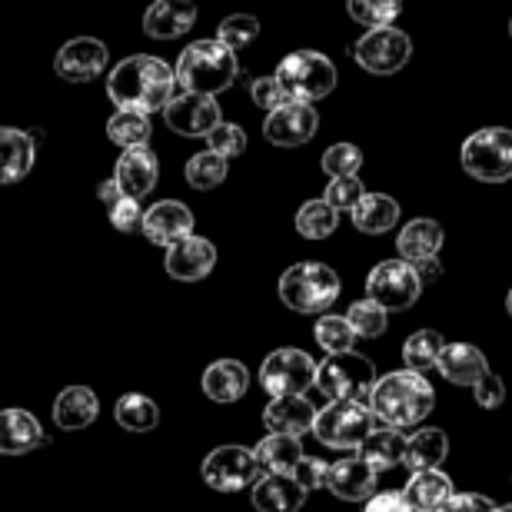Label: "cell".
Wrapping results in <instances>:
<instances>
[{
	"label": "cell",
	"mask_w": 512,
	"mask_h": 512,
	"mask_svg": "<svg viewBox=\"0 0 512 512\" xmlns=\"http://www.w3.org/2000/svg\"><path fill=\"white\" fill-rule=\"evenodd\" d=\"M173 87H177V74L167 60L150 54H133L110 70L107 77V97L114 100L117 110H140V114H153L170 104Z\"/></svg>",
	"instance_id": "6da1fadb"
},
{
	"label": "cell",
	"mask_w": 512,
	"mask_h": 512,
	"mask_svg": "<svg viewBox=\"0 0 512 512\" xmlns=\"http://www.w3.org/2000/svg\"><path fill=\"white\" fill-rule=\"evenodd\" d=\"M436 406V393L423 373L413 370H396L376 380L373 396H370V409L376 419H383L389 429H416L423 419L433 413Z\"/></svg>",
	"instance_id": "7a4b0ae2"
},
{
	"label": "cell",
	"mask_w": 512,
	"mask_h": 512,
	"mask_svg": "<svg viewBox=\"0 0 512 512\" xmlns=\"http://www.w3.org/2000/svg\"><path fill=\"white\" fill-rule=\"evenodd\" d=\"M237 70V54L230 47H223L220 40H197V44H187L173 74H177V84L190 94L217 97L233 87Z\"/></svg>",
	"instance_id": "3957f363"
},
{
	"label": "cell",
	"mask_w": 512,
	"mask_h": 512,
	"mask_svg": "<svg viewBox=\"0 0 512 512\" xmlns=\"http://www.w3.org/2000/svg\"><path fill=\"white\" fill-rule=\"evenodd\" d=\"M340 276L333 266L306 260L293 263L290 270L280 276V300L283 306H290L300 316H320L323 310H330L340 296Z\"/></svg>",
	"instance_id": "277c9868"
},
{
	"label": "cell",
	"mask_w": 512,
	"mask_h": 512,
	"mask_svg": "<svg viewBox=\"0 0 512 512\" xmlns=\"http://www.w3.org/2000/svg\"><path fill=\"white\" fill-rule=\"evenodd\" d=\"M273 77L280 80L286 100H296V104H316V100L330 97L336 90V67L320 50L286 54Z\"/></svg>",
	"instance_id": "5b68a950"
},
{
	"label": "cell",
	"mask_w": 512,
	"mask_h": 512,
	"mask_svg": "<svg viewBox=\"0 0 512 512\" xmlns=\"http://www.w3.org/2000/svg\"><path fill=\"white\" fill-rule=\"evenodd\" d=\"M326 399H350V403L370 406L373 386H376V366L363 353H330L316 366V383Z\"/></svg>",
	"instance_id": "8992f818"
},
{
	"label": "cell",
	"mask_w": 512,
	"mask_h": 512,
	"mask_svg": "<svg viewBox=\"0 0 512 512\" xmlns=\"http://www.w3.org/2000/svg\"><path fill=\"white\" fill-rule=\"evenodd\" d=\"M376 429V416L366 403L350 399H330L323 409H316L313 436L330 449H360Z\"/></svg>",
	"instance_id": "52a82bcc"
},
{
	"label": "cell",
	"mask_w": 512,
	"mask_h": 512,
	"mask_svg": "<svg viewBox=\"0 0 512 512\" xmlns=\"http://www.w3.org/2000/svg\"><path fill=\"white\" fill-rule=\"evenodd\" d=\"M463 170L479 183H506L512 180V130L483 127L469 133L459 150Z\"/></svg>",
	"instance_id": "ba28073f"
},
{
	"label": "cell",
	"mask_w": 512,
	"mask_h": 512,
	"mask_svg": "<svg viewBox=\"0 0 512 512\" xmlns=\"http://www.w3.org/2000/svg\"><path fill=\"white\" fill-rule=\"evenodd\" d=\"M366 296L380 303L386 313L409 310L423 296V280H419L416 266L406 260H383L376 263L366 276Z\"/></svg>",
	"instance_id": "9c48e42d"
},
{
	"label": "cell",
	"mask_w": 512,
	"mask_h": 512,
	"mask_svg": "<svg viewBox=\"0 0 512 512\" xmlns=\"http://www.w3.org/2000/svg\"><path fill=\"white\" fill-rule=\"evenodd\" d=\"M316 383V360L310 353L296 350V346H283L273 350L260 366V386L273 396H306V389Z\"/></svg>",
	"instance_id": "30bf717a"
},
{
	"label": "cell",
	"mask_w": 512,
	"mask_h": 512,
	"mask_svg": "<svg viewBox=\"0 0 512 512\" xmlns=\"http://www.w3.org/2000/svg\"><path fill=\"white\" fill-rule=\"evenodd\" d=\"M350 54L356 57V64H360L366 74L393 77L409 64L413 44H409V34H403L399 27H376L356 40V47Z\"/></svg>",
	"instance_id": "8fae6325"
},
{
	"label": "cell",
	"mask_w": 512,
	"mask_h": 512,
	"mask_svg": "<svg viewBox=\"0 0 512 512\" xmlns=\"http://www.w3.org/2000/svg\"><path fill=\"white\" fill-rule=\"evenodd\" d=\"M200 476H203V483L210 489H217V493H240V489L256 483L260 463H256L253 449L247 446H217L203 459Z\"/></svg>",
	"instance_id": "7c38bea8"
},
{
	"label": "cell",
	"mask_w": 512,
	"mask_h": 512,
	"mask_svg": "<svg viewBox=\"0 0 512 512\" xmlns=\"http://www.w3.org/2000/svg\"><path fill=\"white\" fill-rule=\"evenodd\" d=\"M163 120L180 137H207V133L220 124V104L207 94H173L170 104L163 107Z\"/></svg>",
	"instance_id": "4fadbf2b"
},
{
	"label": "cell",
	"mask_w": 512,
	"mask_h": 512,
	"mask_svg": "<svg viewBox=\"0 0 512 512\" xmlns=\"http://www.w3.org/2000/svg\"><path fill=\"white\" fill-rule=\"evenodd\" d=\"M320 130V114L313 110V104H296V100H286L283 107L270 110L263 124V137L273 143V147H303L310 143Z\"/></svg>",
	"instance_id": "5bb4252c"
},
{
	"label": "cell",
	"mask_w": 512,
	"mask_h": 512,
	"mask_svg": "<svg viewBox=\"0 0 512 512\" xmlns=\"http://www.w3.org/2000/svg\"><path fill=\"white\" fill-rule=\"evenodd\" d=\"M110 64L107 44L97 37H74L67 40L64 47L57 50L54 70L60 80H70V84H87V80L100 77Z\"/></svg>",
	"instance_id": "9a60e30c"
},
{
	"label": "cell",
	"mask_w": 512,
	"mask_h": 512,
	"mask_svg": "<svg viewBox=\"0 0 512 512\" xmlns=\"http://www.w3.org/2000/svg\"><path fill=\"white\" fill-rule=\"evenodd\" d=\"M163 266H167V273L173 280L200 283L203 276H210L213 266H217V247H213L210 240L197 237V233H190V237L170 243L167 256H163Z\"/></svg>",
	"instance_id": "2e32d148"
},
{
	"label": "cell",
	"mask_w": 512,
	"mask_h": 512,
	"mask_svg": "<svg viewBox=\"0 0 512 512\" xmlns=\"http://www.w3.org/2000/svg\"><path fill=\"white\" fill-rule=\"evenodd\" d=\"M140 233L153 243V247L167 250L170 243H177L193 233V213L187 203H180V200H160L143 213Z\"/></svg>",
	"instance_id": "e0dca14e"
},
{
	"label": "cell",
	"mask_w": 512,
	"mask_h": 512,
	"mask_svg": "<svg viewBox=\"0 0 512 512\" xmlns=\"http://www.w3.org/2000/svg\"><path fill=\"white\" fill-rule=\"evenodd\" d=\"M50 439L30 409H0V456H24Z\"/></svg>",
	"instance_id": "ac0fdd59"
},
{
	"label": "cell",
	"mask_w": 512,
	"mask_h": 512,
	"mask_svg": "<svg viewBox=\"0 0 512 512\" xmlns=\"http://www.w3.org/2000/svg\"><path fill=\"white\" fill-rule=\"evenodd\" d=\"M197 24V4L193 0H153L143 14V34L153 40H177L190 34Z\"/></svg>",
	"instance_id": "d6986e66"
},
{
	"label": "cell",
	"mask_w": 512,
	"mask_h": 512,
	"mask_svg": "<svg viewBox=\"0 0 512 512\" xmlns=\"http://www.w3.org/2000/svg\"><path fill=\"white\" fill-rule=\"evenodd\" d=\"M326 489L336 499H343V503H366L376 493V473L360 456L336 459L326 469Z\"/></svg>",
	"instance_id": "ffe728a7"
},
{
	"label": "cell",
	"mask_w": 512,
	"mask_h": 512,
	"mask_svg": "<svg viewBox=\"0 0 512 512\" xmlns=\"http://www.w3.org/2000/svg\"><path fill=\"white\" fill-rule=\"evenodd\" d=\"M157 177H160V163L153 157L150 147H133L124 150V157L117 160L114 167V180L124 197L133 200H143L147 193L157 187Z\"/></svg>",
	"instance_id": "44dd1931"
},
{
	"label": "cell",
	"mask_w": 512,
	"mask_h": 512,
	"mask_svg": "<svg viewBox=\"0 0 512 512\" xmlns=\"http://www.w3.org/2000/svg\"><path fill=\"white\" fill-rule=\"evenodd\" d=\"M443 243H446L443 223H436L433 217H416L399 230L396 250H399V260L416 266V263L436 260L439 250H443Z\"/></svg>",
	"instance_id": "7402d4cb"
},
{
	"label": "cell",
	"mask_w": 512,
	"mask_h": 512,
	"mask_svg": "<svg viewBox=\"0 0 512 512\" xmlns=\"http://www.w3.org/2000/svg\"><path fill=\"white\" fill-rule=\"evenodd\" d=\"M316 406L306 396H273L263 409V423L270 433L303 436L313 429Z\"/></svg>",
	"instance_id": "603a6c76"
},
{
	"label": "cell",
	"mask_w": 512,
	"mask_h": 512,
	"mask_svg": "<svg viewBox=\"0 0 512 512\" xmlns=\"http://www.w3.org/2000/svg\"><path fill=\"white\" fill-rule=\"evenodd\" d=\"M253 509L256 512H300L306 503V489L293 476L263 473L253 483Z\"/></svg>",
	"instance_id": "cb8c5ba5"
},
{
	"label": "cell",
	"mask_w": 512,
	"mask_h": 512,
	"mask_svg": "<svg viewBox=\"0 0 512 512\" xmlns=\"http://www.w3.org/2000/svg\"><path fill=\"white\" fill-rule=\"evenodd\" d=\"M200 386L213 403H237L250 389V370L240 360H217L203 370Z\"/></svg>",
	"instance_id": "d4e9b609"
},
{
	"label": "cell",
	"mask_w": 512,
	"mask_h": 512,
	"mask_svg": "<svg viewBox=\"0 0 512 512\" xmlns=\"http://www.w3.org/2000/svg\"><path fill=\"white\" fill-rule=\"evenodd\" d=\"M436 370L443 373L446 383L473 389L479 383V376H483L489 366H486L483 350H476V346H469V343H446L443 353H439Z\"/></svg>",
	"instance_id": "484cf974"
},
{
	"label": "cell",
	"mask_w": 512,
	"mask_h": 512,
	"mask_svg": "<svg viewBox=\"0 0 512 512\" xmlns=\"http://www.w3.org/2000/svg\"><path fill=\"white\" fill-rule=\"evenodd\" d=\"M37 143L27 130L0 127V183H20L34 170Z\"/></svg>",
	"instance_id": "4316f807"
},
{
	"label": "cell",
	"mask_w": 512,
	"mask_h": 512,
	"mask_svg": "<svg viewBox=\"0 0 512 512\" xmlns=\"http://www.w3.org/2000/svg\"><path fill=\"white\" fill-rule=\"evenodd\" d=\"M403 496H406V503L413 506V512H439L456 496V489H453V479L446 473H439V469H423V473L409 476Z\"/></svg>",
	"instance_id": "83f0119b"
},
{
	"label": "cell",
	"mask_w": 512,
	"mask_h": 512,
	"mask_svg": "<svg viewBox=\"0 0 512 512\" xmlns=\"http://www.w3.org/2000/svg\"><path fill=\"white\" fill-rule=\"evenodd\" d=\"M100 416V399L90 386H67L54 399V419L60 429H87Z\"/></svg>",
	"instance_id": "f1b7e54d"
},
{
	"label": "cell",
	"mask_w": 512,
	"mask_h": 512,
	"mask_svg": "<svg viewBox=\"0 0 512 512\" xmlns=\"http://www.w3.org/2000/svg\"><path fill=\"white\" fill-rule=\"evenodd\" d=\"M406 443L409 439L399 433V429H373L370 436H366V443L356 449V456L363 459L366 466L373 469L376 476L386 473V469H396L403 466L406 459Z\"/></svg>",
	"instance_id": "f546056e"
},
{
	"label": "cell",
	"mask_w": 512,
	"mask_h": 512,
	"mask_svg": "<svg viewBox=\"0 0 512 512\" xmlns=\"http://www.w3.org/2000/svg\"><path fill=\"white\" fill-rule=\"evenodd\" d=\"M399 223V203L389 193H363L353 207V227L366 237H383Z\"/></svg>",
	"instance_id": "4dcf8cb0"
},
{
	"label": "cell",
	"mask_w": 512,
	"mask_h": 512,
	"mask_svg": "<svg viewBox=\"0 0 512 512\" xmlns=\"http://www.w3.org/2000/svg\"><path fill=\"white\" fill-rule=\"evenodd\" d=\"M260 473H276V476H293L296 463L303 459L300 436H286V433H270L260 446L253 449Z\"/></svg>",
	"instance_id": "1f68e13d"
},
{
	"label": "cell",
	"mask_w": 512,
	"mask_h": 512,
	"mask_svg": "<svg viewBox=\"0 0 512 512\" xmlns=\"http://www.w3.org/2000/svg\"><path fill=\"white\" fill-rule=\"evenodd\" d=\"M446 456H449V436L443 429L426 426L409 436L403 466L413 469V473H423V469H439L446 463Z\"/></svg>",
	"instance_id": "d6a6232c"
},
{
	"label": "cell",
	"mask_w": 512,
	"mask_h": 512,
	"mask_svg": "<svg viewBox=\"0 0 512 512\" xmlns=\"http://www.w3.org/2000/svg\"><path fill=\"white\" fill-rule=\"evenodd\" d=\"M107 137L124 150L150 147V137H153L150 114H140V110H117V114L107 120Z\"/></svg>",
	"instance_id": "836d02e7"
},
{
	"label": "cell",
	"mask_w": 512,
	"mask_h": 512,
	"mask_svg": "<svg viewBox=\"0 0 512 512\" xmlns=\"http://www.w3.org/2000/svg\"><path fill=\"white\" fill-rule=\"evenodd\" d=\"M114 419L124 429H130V433H150V429L160 423V406L143 393H127L117 399Z\"/></svg>",
	"instance_id": "e575fe53"
},
{
	"label": "cell",
	"mask_w": 512,
	"mask_h": 512,
	"mask_svg": "<svg viewBox=\"0 0 512 512\" xmlns=\"http://www.w3.org/2000/svg\"><path fill=\"white\" fill-rule=\"evenodd\" d=\"M443 346H446L443 333H436V330H416V333L406 340V346H403V363H406V370L423 373V376H426V370H436Z\"/></svg>",
	"instance_id": "d590c367"
},
{
	"label": "cell",
	"mask_w": 512,
	"mask_h": 512,
	"mask_svg": "<svg viewBox=\"0 0 512 512\" xmlns=\"http://www.w3.org/2000/svg\"><path fill=\"white\" fill-rule=\"evenodd\" d=\"M340 227V213H336L326 200H306L300 213H296V230L306 240H326Z\"/></svg>",
	"instance_id": "8d00e7d4"
},
{
	"label": "cell",
	"mask_w": 512,
	"mask_h": 512,
	"mask_svg": "<svg viewBox=\"0 0 512 512\" xmlns=\"http://www.w3.org/2000/svg\"><path fill=\"white\" fill-rule=\"evenodd\" d=\"M183 177H187V183L193 190L220 187V183L227 180V157H220V153H213V150H203V153H197V157L187 160Z\"/></svg>",
	"instance_id": "74e56055"
},
{
	"label": "cell",
	"mask_w": 512,
	"mask_h": 512,
	"mask_svg": "<svg viewBox=\"0 0 512 512\" xmlns=\"http://www.w3.org/2000/svg\"><path fill=\"white\" fill-rule=\"evenodd\" d=\"M346 320H350L356 340H380V336L386 333V326H389V313L380 303H373L370 296H366V300H356L350 306Z\"/></svg>",
	"instance_id": "f35d334b"
},
{
	"label": "cell",
	"mask_w": 512,
	"mask_h": 512,
	"mask_svg": "<svg viewBox=\"0 0 512 512\" xmlns=\"http://www.w3.org/2000/svg\"><path fill=\"white\" fill-rule=\"evenodd\" d=\"M346 10L363 27H393V20L403 14V0H346Z\"/></svg>",
	"instance_id": "ab89813d"
},
{
	"label": "cell",
	"mask_w": 512,
	"mask_h": 512,
	"mask_svg": "<svg viewBox=\"0 0 512 512\" xmlns=\"http://www.w3.org/2000/svg\"><path fill=\"white\" fill-rule=\"evenodd\" d=\"M313 336L326 353H346V350H353V343H356L350 320H346V316H333V313H323L320 320H316Z\"/></svg>",
	"instance_id": "60d3db41"
},
{
	"label": "cell",
	"mask_w": 512,
	"mask_h": 512,
	"mask_svg": "<svg viewBox=\"0 0 512 512\" xmlns=\"http://www.w3.org/2000/svg\"><path fill=\"white\" fill-rule=\"evenodd\" d=\"M256 37H260V20L250 14H230L217 30V40L223 47H230L233 54L243 47H250Z\"/></svg>",
	"instance_id": "b9f144b4"
},
{
	"label": "cell",
	"mask_w": 512,
	"mask_h": 512,
	"mask_svg": "<svg viewBox=\"0 0 512 512\" xmlns=\"http://www.w3.org/2000/svg\"><path fill=\"white\" fill-rule=\"evenodd\" d=\"M320 163L330 177H356L363 170V150L356 143H333Z\"/></svg>",
	"instance_id": "7bdbcfd3"
},
{
	"label": "cell",
	"mask_w": 512,
	"mask_h": 512,
	"mask_svg": "<svg viewBox=\"0 0 512 512\" xmlns=\"http://www.w3.org/2000/svg\"><path fill=\"white\" fill-rule=\"evenodd\" d=\"M363 183H360V177H333L330 180V187H326V193H323V200L330 203V207L340 213V210H350L353 213V207L356 203L363 200Z\"/></svg>",
	"instance_id": "ee69618b"
},
{
	"label": "cell",
	"mask_w": 512,
	"mask_h": 512,
	"mask_svg": "<svg viewBox=\"0 0 512 512\" xmlns=\"http://www.w3.org/2000/svg\"><path fill=\"white\" fill-rule=\"evenodd\" d=\"M207 143H210V150L213 153H220V157H240L243 150H247V133H243V127H237V124H220L213 127L210 133H207Z\"/></svg>",
	"instance_id": "f6af8a7d"
},
{
	"label": "cell",
	"mask_w": 512,
	"mask_h": 512,
	"mask_svg": "<svg viewBox=\"0 0 512 512\" xmlns=\"http://www.w3.org/2000/svg\"><path fill=\"white\" fill-rule=\"evenodd\" d=\"M107 213H110V223H114V230H120V233H137L140 223H143L140 200H133V197H120L114 207H107Z\"/></svg>",
	"instance_id": "bcb514c9"
},
{
	"label": "cell",
	"mask_w": 512,
	"mask_h": 512,
	"mask_svg": "<svg viewBox=\"0 0 512 512\" xmlns=\"http://www.w3.org/2000/svg\"><path fill=\"white\" fill-rule=\"evenodd\" d=\"M473 396L476 403L483 409H499L506 403V383L503 376H496L493 370H486L483 376H479V383L473 386Z\"/></svg>",
	"instance_id": "7dc6e473"
},
{
	"label": "cell",
	"mask_w": 512,
	"mask_h": 512,
	"mask_svg": "<svg viewBox=\"0 0 512 512\" xmlns=\"http://www.w3.org/2000/svg\"><path fill=\"white\" fill-rule=\"evenodd\" d=\"M326 469H330V463H323L320 456H303L293 469V479L310 493V489L326 486Z\"/></svg>",
	"instance_id": "c3c4849f"
},
{
	"label": "cell",
	"mask_w": 512,
	"mask_h": 512,
	"mask_svg": "<svg viewBox=\"0 0 512 512\" xmlns=\"http://www.w3.org/2000/svg\"><path fill=\"white\" fill-rule=\"evenodd\" d=\"M250 97H253V104H256V107H263V110H276V107H283V104H286V94H283V87H280V80H276V77H260V80H253Z\"/></svg>",
	"instance_id": "681fc988"
},
{
	"label": "cell",
	"mask_w": 512,
	"mask_h": 512,
	"mask_svg": "<svg viewBox=\"0 0 512 512\" xmlns=\"http://www.w3.org/2000/svg\"><path fill=\"white\" fill-rule=\"evenodd\" d=\"M439 512H496V503L483 493H456Z\"/></svg>",
	"instance_id": "f907efd6"
},
{
	"label": "cell",
	"mask_w": 512,
	"mask_h": 512,
	"mask_svg": "<svg viewBox=\"0 0 512 512\" xmlns=\"http://www.w3.org/2000/svg\"><path fill=\"white\" fill-rule=\"evenodd\" d=\"M363 512H413V506L406 503L403 489H389V493H373L366 499Z\"/></svg>",
	"instance_id": "816d5d0a"
},
{
	"label": "cell",
	"mask_w": 512,
	"mask_h": 512,
	"mask_svg": "<svg viewBox=\"0 0 512 512\" xmlns=\"http://www.w3.org/2000/svg\"><path fill=\"white\" fill-rule=\"evenodd\" d=\"M100 203H107V207H114V203L120 200V197H124V193H120V187H117V180L114 177H110L107 183H100Z\"/></svg>",
	"instance_id": "f5cc1de1"
},
{
	"label": "cell",
	"mask_w": 512,
	"mask_h": 512,
	"mask_svg": "<svg viewBox=\"0 0 512 512\" xmlns=\"http://www.w3.org/2000/svg\"><path fill=\"white\" fill-rule=\"evenodd\" d=\"M416 273H419V280L429 283V280H436V276H443V266H439V260H426V263H416Z\"/></svg>",
	"instance_id": "db71d44e"
},
{
	"label": "cell",
	"mask_w": 512,
	"mask_h": 512,
	"mask_svg": "<svg viewBox=\"0 0 512 512\" xmlns=\"http://www.w3.org/2000/svg\"><path fill=\"white\" fill-rule=\"evenodd\" d=\"M506 310H509V316H512V290H509V296H506Z\"/></svg>",
	"instance_id": "11a10c76"
},
{
	"label": "cell",
	"mask_w": 512,
	"mask_h": 512,
	"mask_svg": "<svg viewBox=\"0 0 512 512\" xmlns=\"http://www.w3.org/2000/svg\"><path fill=\"white\" fill-rule=\"evenodd\" d=\"M496 512H512V503H506V506H496Z\"/></svg>",
	"instance_id": "9f6ffc18"
},
{
	"label": "cell",
	"mask_w": 512,
	"mask_h": 512,
	"mask_svg": "<svg viewBox=\"0 0 512 512\" xmlns=\"http://www.w3.org/2000/svg\"><path fill=\"white\" fill-rule=\"evenodd\" d=\"M509 34H512V20H509Z\"/></svg>",
	"instance_id": "6f0895ef"
}]
</instances>
